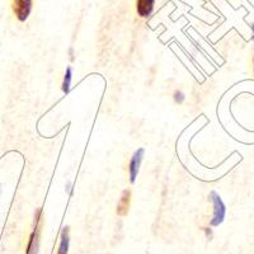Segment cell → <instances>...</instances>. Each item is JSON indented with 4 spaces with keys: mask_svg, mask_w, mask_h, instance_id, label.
Instances as JSON below:
<instances>
[{
    "mask_svg": "<svg viewBox=\"0 0 254 254\" xmlns=\"http://www.w3.org/2000/svg\"><path fill=\"white\" fill-rule=\"evenodd\" d=\"M42 208H37L35 214V225L29 235L26 254H38L41 246V231H42Z\"/></svg>",
    "mask_w": 254,
    "mask_h": 254,
    "instance_id": "obj_1",
    "label": "cell"
},
{
    "mask_svg": "<svg viewBox=\"0 0 254 254\" xmlns=\"http://www.w3.org/2000/svg\"><path fill=\"white\" fill-rule=\"evenodd\" d=\"M210 201L212 202L214 206V216L210 220L211 226H219L221 225L226 216V206L222 201V198L220 197V194L217 193L216 190H211L210 196H208Z\"/></svg>",
    "mask_w": 254,
    "mask_h": 254,
    "instance_id": "obj_2",
    "label": "cell"
},
{
    "mask_svg": "<svg viewBox=\"0 0 254 254\" xmlns=\"http://www.w3.org/2000/svg\"><path fill=\"white\" fill-rule=\"evenodd\" d=\"M33 8V0H13L12 9L15 18L19 22H26L32 13Z\"/></svg>",
    "mask_w": 254,
    "mask_h": 254,
    "instance_id": "obj_3",
    "label": "cell"
},
{
    "mask_svg": "<svg viewBox=\"0 0 254 254\" xmlns=\"http://www.w3.org/2000/svg\"><path fill=\"white\" fill-rule=\"evenodd\" d=\"M145 155V149L144 147H140L133 153V155L131 156L130 163H128V176H130V182L135 183L136 178H137V174H139L140 167H141L142 159Z\"/></svg>",
    "mask_w": 254,
    "mask_h": 254,
    "instance_id": "obj_4",
    "label": "cell"
},
{
    "mask_svg": "<svg viewBox=\"0 0 254 254\" xmlns=\"http://www.w3.org/2000/svg\"><path fill=\"white\" fill-rule=\"evenodd\" d=\"M155 8V0H136V12L140 18L150 17Z\"/></svg>",
    "mask_w": 254,
    "mask_h": 254,
    "instance_id": "obj_5",
    "label": "cell"
},
{
    "mask_svg": "<svg viewBox=\"0 0 254 254\" xmlns=\"http://www.w3.org/2000/svg\"><path fill=\"white\" fill-rule=\"evenodd\" d=\"M130 203H131V190H125L121 194V198H120L119 203H117V215L119 216H126L128 214V210H130Z\"/></svg>",
    "mask_w": 254,
    "mask_h": 254,
    "instance_id": "obj_6",
    "label": "cell"
},
{
    "mask_svg": "<svg viewBox=\"0 0 254 254\" xmlns=\"http://www.w3.org/2000/svg\"><path fill=\"white\" fill-rule=\"evenodd\" d=\"M70 248V228L64 226L60 234V244L56 254H69Z\"/></svg>",
    "mask_w": 254,
    "mask_h": 254,
    "instance_id": "obj_7",
    "label": "cell"
},
{
    "mask_svg": "<svg viewBox=\"0 0 254 254\" xmlns=\"http://www.w3.org/2000/svg\"><path fill=\"white\" fill-rule=\"evenodd\" d=\"M71 79H72V67L67 66L66 71H65V75H64L63 85H61V89L65 94L70 92V88H71Z\"/></svg>",
    "mask_w": 254,
    "mask_h": 254,
    "instance_id": "obj_8",
    "label": "cell"
},
{
    "mask_svg": "<svg viewBox=\"0 0 254 254\" xmlns=\"http://www.w3.org/2000/svg\"><path fill=\"white\" fill-rule=\"evenodd\" d=\"M173 99L177 104H182L186 101V94L182 90H176L173 93Z\"/></svg>",
    "mask_w": 254,
    "mask_h": 254,
    "instance_id": "obj_9",
    "label": "cell"
},
{
    "mask_svg": "<svg viewBox=\"0 0 254 254\" xmlns=\"http://www.w3.org/2000/svg\"><path fill=\"white\" fill-rule=\"evenodd\" d=\"M203 231H205V235L208 240H212L214 238V233H212V229L211 228H203Z\"/></svg>",
    "mask_w": 254,
    "mask_h": 254,
    "instance_id": "obj_10",
    "label": "cell"
},
{
    "mask_svg": "<svg viewBox=\"0 0 254 254\" xmlns=\"http://www.w3.org/2000/svg\"><path fill=\"white\" fill-rule=\"evenodd\" d=\"M65 190H66L69 196H71V194H72V183L70 182V181H67V182H66V186H65Z\"/></svg>",
    "mask_w": 254,
    "mask_h": 254,
    "instance_id": "obj_11",
    "label": "cell"
},
{
    "mask_svg": "<svg viewBox=\"0 0 254 254\" xmlns=\"http://www.w3.org/2000/svg\"><path fill=\"white\" fill-rule=\"evenodd\" d=\"M69 55H70V60L74 61V59L75 58H74V49H72V47L71 49H69Z\"/></svg>",
    "mask_w": 254,
    "mask_h": 254,
    "instance_id": "obj_12",
    "label": "cell"
},
{
    "mask_svg": "<svg viewBox=\"0 0 254 254\" xmlns=\"http://www.w3.org/2000/svg\"><path fill=\"white\" fill-rule=\"evenodd\" d=\"M251 29H252V32H253V37H252V40L254 41V23L251 24Z\"/></svg>",
    "mask_w": 254,
    "mask_h": 254,
    "instance_id": "obj_13",
    "label": "cell"
},
{
    "mask_svg": "<svg viewBox=\"0 0 254 254\" xmlns=\"http://www.w3.org/2000/svg\"><path fill=\"white\" fill-rule=\"evenodd\" d=\"M253 72H254V59H253Z\"/></svg>",
    "mask_w": 254,
    "mask_h": 254,
    "instance_id": "obj_14",
    "label": "cell"
},
{
    "mask_svg": "<svg viewBox=\"0 0 254 254\" xmlns=\"http://www.w3.org/2000/svg\"><path fill=\"white\" fill-rule=\"evenodd\" d=\"M0 194H1V186H0Z\"/></svg>",
    "mask_w": 254,
    "mask_h": 254,
    "instance_id": "obj_15",
    "label": "cell"
}]
</instances>
